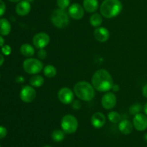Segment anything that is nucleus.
I'll list each match as a JSON object with an SVG mask.
<instances>
[{
    "mask_svg": "<svg viewBox=\"0 0 147 147\" xmlns=\"http://www.w3.org/2000/svg\"><path fill=\"white\" fill-rule=\"evenodd\" d=\"M117 99L116 96L113 92H106L101 98V105L104 109L112 110L116 106Z\"/></svg>",
    "mask_w": 147,
    "mask_h": 147,
    "instance_id": "11",
    "label": "nucleus"
},
{
    "mask_svg": "<svg viewBox=\"0 0 147 147\" xmlns=\"http://www.w3.org/2000/svg\"><path fill=\"white\" fill-rule=\"evenodd\" d=\"M11 26L6 18H0V35L7 36L11 33Z\"/></svg>",
    "mask_w": 147,
    "mask_h": 147,
    "instance_id": "18",
    "label": "nucleus"
},
{
    "mask_svg": "<svg viewBox=\"0 0 147 147\" xmlns=\"http://www.w3.org/2000/svg\"><path fill=\"white\" fill-rule=\"evenodd\" d=\"M37 92L34 87L31 85H26L21 89L20 92V97L22 102L30 103L35 99Z\"/></svg>",
    "mask_w": 147,
    "mask_h": 147,
    "instance_id": "8",
    "label": "nucleus"
},
{
    "mask_svg": "<svg viewBox=\"0 0 147 147\" xmlns=\"http://www.w3.org/2000/svg\"><path fill=\"white\" fill-rule=\"evenodd\" d=\"M90 122L92 125L95 128H100L104 126L106 122V116L103 113L100 112H96L92 115L90 118Z\"/></svg>",
    "mask_w": 147,
    "mask_h": 147,
    "instance_id": "14",
    "label": "nucleus"
},
{
    "mask_svg": "<svg viewBox=\"0 0 147 147\" xmlns=\"http://www.w3.org/2000/svg\"><path fill=\"white\" fill-rule=\"evenodd\" d=\"M60 125L66 134L74 133L78 128V120L74 115L67 114L62 118Z\"/></svg>",
    "mask_w": 147,
    "mask_h": 147,
    "instance_id": "6",
    "label": "nucleus"
},
{
    "mask_svg": "<svg viewBox=\"0 0 147 147\" xmlns=\"http://www.w3.org/2000/svg\"><path fill=\"white\" fill-rule=\"evenodd\" d=\"M75 95L80 100L89 102L91 101L96 95V89L92 84L86 81H80L75 84L73 87Z\"/></svg>",
    "mask_w": 147,
    "mask_h": 147,
    "instance_id": "2",
    "label": "nucleus"
},
{
    "mask_svg": "<svg viewBox=\"0 0 147 147\" xmlns=\"http://www.w3.org/2000/svg\"><path fill=\"white\" fill-rule=\"evenodd\" d=\"M134 128L138 131H144L147 129V116L145 114L139 113L134 115L133 118Z\"/></svg>",
    "mask_w": 147,
    "mask_h": 147,
    "instance_id": "12",
    "label": "nucleus"
},
{
    "mask_svg": "<svg viewBox=\"0 0 147 147\" xmlns=\"http://www.w3.org/2000/svg\"><path fill=\"white\" fill-rule=\"evenodd\" d=\"M34 50H35L34 48V46L29 43H24L20 48V53L26 58L32 57L35 53Z\"/></svg>",
    "mask_w": 147,
    "mask_h": 147,
    "instance_id": "19",
    "label": "nucleus"
},
{
    "mask_svg": "<svg viewBox=\"0 0 147 147\" xmlns=\"http://www.w3.org/2000/svg\"><path fill=\"white\" fill-rule=\"evenodd\" d=\"M4 56H3L2 54H1V53H0V66H1V65L3 64V63H4Z\"/></svg>",
    "mask_w": 147,
    "mask_h": 147,
    "instance_id": "35",
    "label": "nucleus"
},
{
    "mask_svg": "<svg viewBox=\"0 0 147 147\" xmlns=\"http://www.w3.org/2000/svg\"><path fill=\"white\" fill-rule=\"evenodd\" d=\"M4 43H5V41H4V37H3V36L0 35V47H2L4 45Z\"/></svg>",
    "mask_w": 147,
    "mask_h": 147,
    "instance_id": "34",
    "label": "nucleus"
},
{
    "mask_svg": "<svg viewBox=\"0 0 147 147\" xmlns=\"http://www.w3.org/2000/svg\"><path fill=\"white\" fill-rule=\"evenodd\" d=\"M22 67L26 73L31 75L38 74L44 69V64L39 59L27 58L22 63Z\"/></svg>",
    "mask_w": 147,
    "mask_h": 147,
    "instance_id": "5",
    "label": "nucleus"
},
{
    "mask_svg": "<svg viewBox=\"0 0 147 147\" xmlns=\"http://www.w3.org/2000/svg\"><path fill=\"white\" fill-rule=\"evenodd\" d=\"M45 83V79L40 74L33 75L30 79V84L34 88L41 87Z\"/></svg>",
    "mask_w": 147,
    "mask_h": 147,
    "instance_id": "21",
    "label": "nucleus"
},
{
    "mask_svg": "<svg viewBox=\"0 0 147 147\" xmlns=\"http://www.w3.org/2000/svg\"><path fill=\"white\" fill-rule=\"evenodd\" d=\"M146 147H147V146H146Z\"/></svg>",
    "mask_w": 147,
    "mask_h": 147,
    "instance_id": "42",
    "label": "nucleus"
},
{
    "mask_svg": "<svg viewBox=\"0 0 147 147\" xmlns=\"http://www.w3.org/2000/svg\"><path fill=\"white\" fill-rule=\"evenodd\" d=\"M118 128L121 133L124 135H129L133 131L134 125L133 123L129 120L123 119L119 122Z\"/></svg>",
    "mask_w": 147,
    "mask_h": 147,
    "instance_id": "16",
    "label": "nucleus"
},
{
    "mask_svg": "<svg viewBox=\"0 0 147 147\" xmlns=\"http://www.w3.org/2000/svg\"><path fill=\"white\" fill-rule=\"evenodd\" d=\"M0 147H1V145H0Z\"/></svg>",
    "mask_w": 147,
    "mask_h": 147,
    "instance_id": "41",
    "label": "nucleus"
},
{
    "mask_svg": "<svg viewBox=\"0 0 147 147\" xmlns=\"http://www.w3.org/2000/svg\"><path fill=\"white\" fill-rule=\"evenodd\" d=\"M50 20L55 27L57 28H65L70 24V16L66 10L55 9L50 14Z\"/></svg>",
    "mask_w": 147,
    "mask_h": 147,
    "instance_id": "4",
    "label": "nucleus"
},
{
    "mask_svg": "<svg viewBox=\"0 0 147 147\" xmlns=\"http://www.w3.org/2000/svg\"><path fill=\"white\" fill-rule=\"evenodd\" d=\"M1 52L4 56H9L11 53V48L9 45H4L1 47Z\"/></svg>",
    "mask_w": 147,
    "mask_h": 147,
    "instance_id": "27",
    "label": "nucleus"
},
{
    "mask_svg": "<svg viewBox=\"0 0 147 147\" xmlns=\"http://www.w3.org/2000/svg\"><path fill=\"white\" fill-rule=\"evenodd\" d=\"M112 89L113 90V92H118V91L120 89V87H119V86L118 84H113V88H112Z\"/></svg>",
    "mask_w": 147,
    "mask_h": 147,
    "instance_id": "33",
    "label": "nucleus"
},
{
    "mask_svg": "<svg viewBox=\"0 0 147 147\" xmlns=\"http://www.w3.org/2000/svg\"><path fill=\"white\" fill-rule=\"evenodd\" d=\"M83 7L88 13H95L99 7L98 0H83Z\"/></svg>",
    "mask_w": 147,
    "mask_h": 147,
    "instance_id": "17",
    "label": "nucleus"
},
{
    "mask_svg": "<svg viewBox=\"0 0 147 147\" xmlns=\"http://www.w3.org/2000/svg\"><path fill=\"white\" fill-rule=\"evenodd\" d=\"M89 22L93 27H100L102 22H103V16L101 15L100 13V14L97 12L93 13V14H91V16L90 17Z\"/></svg>",
    "mask_w": 147,
    "mask_h": 147,
    "instance_id": "20",
    "label": "nucleus"
},
{
    "mask_svg": "<svg viewBox=\"0 0 147 147\" xmlns=\"http://www.w3.org/2000/svg\"><path fill=\"white\" fill-rule=\"evenodd\" d=\"M43 74L47 78H53L57 74V69L53 65L49 64L44 66Z\"/></svg>",
    "mask_w": 147,
    "mask_h": 147,
    "instance_id": "23",
    "label": "nucleus"
},
{
    "mask_svg": "<svg viewBox=\"0 0 147 147\" xmlns=\"http://www.w3.org/2000/svg\"><path fill=\"white\" fill-rule=\"evenodd\" d=\"M8 1H11V2H13V3H18L19 1H22V0H8Z\"/></svg>",
    "mask_w": 147,
    "mask_h": 147,
    "instance_id": "37",
    "label": "nucleus"
},
{
    "mask_svg": "<svg viewBox=\"0 0 147 147\" xmlns=\"http://www.w3.org/2000/svg\"><path fill=\"white\" fill-rule=\"evenodd\" d=\"M65 133L60 129H55L53 131L51 134L52 139L55 142H61L65 138Z\"/></svg>",
    "mask_w": 147,
    "mask_h": 147,
    "instance_id": "22",
    "label": "nucleus"
},
{
    "mask_svg": "<svg viewBox=\"0 0 147 147\" xmlns=\"http://www.w3.org/2000/svg\"><path fill=\"white\" fill-rule=\"evenodd\" d=\"M122 10L123 5L120 0H104L100 5V13L107 19L117 17Z\"/></svg>",
    "mask_w": 147,
    "mask_h": 147,
    "instance_id": "3",
    "label": "nucleus"
},
{
    "mask_svg": "<svg viewBox=\"0 0 147 147\" xmlns=\"http://www.w3.org/2000/svg\"><path fill=\"white\" fill-rule=\"evenodd\" d=\"M15 11L19 16L24 17L31 11V4L26 0H22L16 5Z\"/></svg>",
    "mask_w": 147,
    "mask_h": 147,
    "instance_id": "15",
    "label": "nucleus"
},
{
    "mask_svg": "<svg viewBox=\"0 0 147 147\" xmlns=\"http://www.w3.org/2000/svg\"><path fill=\"white\" fill-rule=\"evenodd\" d=\"M6 12V4L2 0H0V17L4 14Z\"/></svg>",
    "mask_w": 147,
    "mask_h": 147,
    "instance_id": "30",
    "label": "nucleus"
},
{
    "mask_svg": "<svg viewBox=\"0 0 147 147\" xmlns=\"http://www.w3.org/2000/svg\"><path fill=\"white\" fill-rule=\"evenodd\" d=\"M108 118L112 123H119L121 120V116L117 111H111L108 114Z\"/></svg>",
    "mask_w": 147,
    "mask_h": 147,
    "instance_id": "24",
    "label": "nucleus"
},
{
    "mask_svg": "<svg viewBox=\"0 0 147 147\" xmlns=\"http://www.w3.org/2000/svg\"><path fill=\"white\" fill-rule=\"evenodd\" d=\"M7 135V129L3 125H0V139H3Z\"/></svg>",
    "mask_w": 147,
    "mask_h": 147,
    "instance_id": "29",
    "label": "nucleus"
},
{
    "mask_svg": "<svg viewBox=\"0 0 147 147\" xmlns=\"http://www.w3.org/2000/svg\"><path fill=\"white\" fill-rule=\"evenodd\" d=\"M142 95L145 98L147 99V83L142 88Z\"/></svg>",
    "mask_w": 147,
    "mask_h": 147,
    "instance_id": "32",
    "label": "nucleus"
},
{
    "mask_svg": "<svg viewBox=\"0 0 147 147\" xmlns=\"http://www.w3.org/2000/svg\"><path fill=\"white\" fill-rule=\"evenodd\" d=\"M26 1H27L28 2H30V3H31V2H32V1H34V0H26Z\"/></svg>",
    "mask_w": 147,
    "mask_h": 147,
    "instance_id": "39",
    "label": "nucleus"
},
{
    "mask_svg": "<svg viewBox=\"0 0 147 147\" xmlns=\"http://www.w3.org/2000/svg\"><path fill=\"white\" fill-rule=\"evenodd\" d=\"M50 42V37L47 33L41 32L34 35L32 38V45L35 48L42 49L47 47Z\"/></svg>",
    "mask_w": 147,
    "mask_h": 147,
    "instance_id": "7",
    "label": "nucleus"
},
{
    "mask_svg": "<svg viewBox=\"0 0 147 147\" xmlns=\"http://www.w3.org/2000/svg\"><path fill=\"white\" fill-rule=\"evenodd\" d=\"M144 138L145 141H146L147 142V133H146L144 134Z\"/></svg>",
    "mask_w": 147,
    "mask_h": 147,
    "instance_id": "38",
    "label": "nucleus"
},
{
    "mask_svg": "<svg viewBox=\"0 0 147 147\" xmlns=\"http://www.w3.org/2000/svg\"><path fill=\"white\" fill-rule=\"evenodd\" d=\"M74 92L68 87H63L57 92V98L61 103L64 105L72 104L74 99Z\"/></svg>",
    "mask_w": 147,
    "mask_h": 147,
    "instance_id": "9",
    "label": "nucleus"
},
{
    "mask_svg": "<svg viewBox=\"0 0 147 147\" xmlns=\"http://www.w3.org/2000/svg\"><path fill=\"white\" fill-rule=\"evenodd\" d=\"M67 13L70 18L75 20H81L85 14V10L83 5H80L78 3H73L70 4L67 9Z\"/></svg>",
    "mask_w": 147,
    "mask_h": 147,
    "instance_id": "10",
    "label": "nucleus"
},
{
    "mask_svg": "<svg viewBox=\"0 0 147 147\" xmlns=\"http://www.w3.org/2000/svg\"><path fill=\"white\" fill-rule=\"evenodd\" d=\"M43 147H51V146H45Z\"/></svg>",
    "mask_w": 147,
    "mask_h": 147,
    "instance_id": "40",
    "label": "nucleus"
},
{
    "mask_svg": "<svg viewBox=\"0 0 147 147\" xmlns=\"http://www.w3.org/2000/svg\"><path fill=\"white\" fill-rule=\"evenodd\" d=\"M57 5L59 9L66 10L70 6V0H57Z\"/></svg>",
    "mask_w": 147,
    "mask_h": 147,
    "instance_id": "26",
    "label": "nucleus"
},
{
    "mask_svg": "<svg viewBox=\"0 0 147 147\" xmlns=\"http://www.w3.org/2000/svg\"><path fill=\"white\" fill-rule=\"evenodd\" d=\"M142 110H143V107H142V105L139 103L133 104V105L129 108V113H130L131 115H134V116L137 115V114L141 113Z\"/></svg>",
    "mask_w": 147,
    "mask_h": 147,
    "instance_id": "25",
    "label": "nucleus"
},
{
    "mask_svg": "<svg viewBox=\"0 0 147 147\" xmlns=\"http://www.w3.org/2000/svg\"><path fill=\"white\" fill-rule=\"evenodd\" d=\"M72 106H73V109L78 110L81 108V104H80V101L74 100L73 102H72Z\"/></svg>",
    "mask_w": 147,
    "mask_h": 147,
    "instance_id": "31",
    "label": "nucleus"
},
{
    "mask_svg": "<svg viewBox=\"0 0 147 147\" xmlns=\"http://www.w3.org/2000/svg\"><path fill=\"white\" fill-rule=\"evenodd\" d=\"M92 85L96 90L100 92H108L113 88V79L111 74L104 69H98L91 79Z\"/></svg>",
    "mask_w": 147,
    "mask_h": 147,
    "instance_id": "1",
    "label": "nucleus"
},
{
    "mask_svg": "<svg viewBox=\"0 0 147 147\" xmlns=\"http://www.w3.org/2000/svg\"><path fill=\"white\" fill-rule=\"evenodd\" d=\"M37 57L40 60H43V59H45L46 57H47V53L45 48L42 49H39L38 51H37Z\"/></svg>",
    "mask_w": 147,
    "mask_h": 147,
    "instance_id": "28",
    "label": "nucleus"
},
{
    "mask_svg": "<svg viewBox=\"0 0 147 147\" xmlns=\"http://www.w3.org/2000/svg\"><path fill=\"white\" fill-rule=\"evenodd\" d=\"M143 110H144V112L145 115L147 116V102L146 104L144 105V106L143 108Z\"/></svg>",
    "mask_w": 147,
    "mask_h": 147,
    "instance_id": "36",
    "label": "nucleus"
},
{
    "mask_svg": "<svg viewBox=\"0 0 147 147\" xmlns=\"http://www.w3.org/2000/svg\"><path fill=\"white\" fill-rule=\"evenodd\" d=\"M95 39L100 43H104L109 40L110 37V32L105 27H98L95 29L93 32Z\"/></svg>",
    "mask_w": 147,
    "mask_h": 147,
    "instance_id": "13",
    "label": "nucleus"
}]
</instances>
